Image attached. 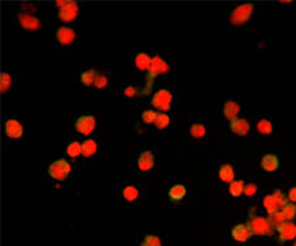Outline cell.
I'll list each match as a JSON object with an SVG mask.
<instances>
[{
    "label": "cell",
    "mask_w": 296,
    "mask_h": 246,
    "mask_svg": "<svg viewBox=\"0 0 296 246\" xmlns=\"http://www.w3.org/2000/svg\"><path fill=\"white\" fill-rule=\"evenodd\" d=\"M66 156L70 158H77L83 155V141H80L79 139L73 138L70 139L66 144L65 148Z\"/></svg>",
    "instance_id": "26"
},
{
    "label": "cell",
    "mask_w": 296,
    "mask_h": 246,
    "mask_svg": "<svg viewBox=\"0 0 296 246\" xmlns=\"http://www.w3.org/2000/svg\"><path fill=\"white\" fill-rule=\"evenodd\" d=\"M255 6L252 3H244L236 7L229 16V23L235 27H243L248 24L254 13Z\"/></svg>",
    "instance_id": "7"
},
{
    "label": "cell",
    "mask_w": 296,
    "mask_h": 246,
    "mask_svg": "<svg viewBox=\"0 0 296 246\" xmlns=\"http://www.w3.org/2000/svg\"><path fill=\"white\" fill-rule=\"evenodd\" d=\"M71 172H72V167L67 158H56V160L47 161L46 169H45L46 176L56 182L67 181L71 176Z\"/></svg>",
    "instance_id": "2"
},
{
    "label": "cell",
    "mask_w": 296,
    "mask_h": 246,
    "mask_svg": "<svg viewBox=\"0 0 296 246\" xmlns=\"http://www.w3.org/2000/svg\"><path fill=\"white\" fill-rule=\"evenodd\" d=\"M246 224L249 227L253 237H270L275 233V229L273 228L267 216L257 215L254 217H249Z\"/></svg>",
    "instance_id": "4"
},
{
    "label": "cell",
    "mask_w": 296,
    "mask_h": 246,
    "mask_svg": "<svg viewBox=\"0 0 296 246\" xmlns=\"http://www.w3.org/2000/svg\"><path fill=\"white\" fill-rule=\"evenodd\" d=\"M121 198L129 204H135L142 198V190L134 183H126L121 190Z\"/></svg>",
    "instance_id": "18"
},
{
    "label": "cell",
    "mask_w": 296,
    "mask_h": 246,
    "mask_svg": "<svg viewBox=\"0 0 296 246\" xmlns=\"http://www.w3.org/2000/svg\"><path fill=\"white\" fill-rule=\"evenodd\" d=\"M236 176H238V169L231 162H222L218 168V178L224 183H231L235 181Z\"/></svg>",
    "instance_id": "19"
},
{
    "label": "cell",
    "mask_w": 296,
    "mask_h": 246,
    "mask_svg": "<svg viewBox=\"0 0 296 246\" xmlns=\"http://www.w3.org/2000/svg\"><path fill=\"white\" fill-rule=\"evenodd\" d=\"M172 71V66L165 60L163 56L155 55L152 56V61H151V67L148 72L152 73L153 76H163V75H167Z\"/></svg>",
    "instance_id": "16"
},
{
    "label": "cell",
    "mask_w": 296,
    "mask_h": 246,
    "mask_svg": "<svg viewBox=\"0 0 296 246\" xmlns=\"http://www.w3.org/2000/svg\"><path fill=\"white\" fill-rule=\"evenodd\" d=\"M260 167L266 174H277L281 169V153L278 151H270L262 155Z\"/></svg>",
    "instance_id": "8"
},
{
    "label": "cell",
    "mask_w": 296,
    "mask_h": 246,
    "mask_svg": "<svg viewBox=\"0 0 296 246\" xmlns=\"http://www.w3.org/2000/svg\"><path fill=\"white\" fill-rule=\"evenodd\" d=\"M136 246H164V237L160 233H143L139 236Z\"/></svg>",
    "instance_id": "25"
},
{
    "label": "cell",
    "mask_w": 296,
    "mask_h": 246,
    "mask_svg": "<svg viewBox=\"0 0 296 246\" xmlns=\"http://www.w3.org/2000/svg\"><path fill=\"white\" fill-rule=\"evenodd\" d=\"M246 182L244 179H235L233 182L228 184V193L229 195L233 198H239L244 194V189H245Z\"/></svg>",
    "instance_id": "28"
},
{
    "label": "cell",
    "mask_w": 296,
    "mask_h": 246,
    "mask_svg": "<svg viewBox=\"0 0 296 246\" xmlns=\"http://www.w3.org/2000/svg\"><path fill=\"white\" fill-rule=\"evenodd\" d=\"M282 214L285 215V217L287 220H290V221H293V220L296 219V204L295 203H286L283 207H282Z\"/></svg>",
    "instance_id": "33"
},
{
    "label": "cell",
    "mask_w": 296,
    "mask_h": 246,
    "mask_svg": "<svg viewBox=\"0 0 296 246\" xmlns=\"http://www.w3.org/2000/svg\"><path fill=\"white\" fill-rule=\"evenodd\" d=\"M267 217H269L270 223H271L273 228L275 229V232H277V229L282 225V224L287 221V219L285 217V215L282 214V211H277L271 215H267Z\"/></svg>",
    "instance_id": "32"
},
{
    "label": "cell",
    "mask_w": 296,
    "mask_h": 246,
    "mask_svg": "<svg viewBox=\"0 0 296 246\" xmlns=\"http://www.w3.org/2000/svg\"><path fill=\"white\" fill-rule=\"evenodd\" d=\"M229 129H231V131L233 132V134L244 136V135H248L250 132L252 123H250V120L248 119V118L238 117L229 122Z\"/></svg>",
    "instance_id": "22"
},
{
    "label": "cell",
    "mask_w": 296,
    "mask_h": 246,
    "mask_svg": "<svg viewBox=\"0 0 296 246\" xmlns=\"http://www.w3.org/2000/svg\"><path fill=\"white\" fill-rule=\"evenodd\" d=\"M288 203V198L285 193H282L281 190H274L273 193L267 194L262 198V206H264L265 211L267 215H271L277 211H281L282 207Z\"/></svg>",
    "instance_id": "6"
},
{
    "label": "cell",
    "mask_w": 296,
    "mask_h": 246,
    "mask_svg": "<svg viewBox=\"0 0 296 246\" xmlns=\"http://www.w3.org/2000/svg\"><path fill=\"white\" fill-rule=\"evenodd\" d=\"M79 32L75 27H67V25H58L55 30V46L58 49H66L72 46L79 38Z\"/></svg>",
    "instance_id": "5"
},
{
    "label": "cell",
    "mask_w": 296,
    "mask_h": 246,
    "mask_svg": "<svg viewBox=\"0 0 296 246\" xmlns=\"http://www.w3.org/2000/svg\"><path fill=\"white\" fill-rule=\"evenodd\" d=\"M287 198L291 203H295L296 204V186L290 188V190H288L287 193Z\"/></svg>",
    "instance_id": "37"
},
{
    "label": "cell",
    "mask_w": 296,
    "mask_h": 246,
    "mask_svg": "<svg viewBox=\"0 0 296 246\" xmlns=\"http://www.w3.org/2000/svg\"><path fill=\"white\" fill-rule=\"evenodd\" d=\"M16 24L20 29L29 30V32H34L41 28V20L37 16L24 11L16 15Z\"/></svg>",
    "instance_id": "12"
},
{
    "label": "cell",
    "mask_w": 296,
    "mask_h": 246,
    "mask_svg": "<svg viewBox=\"0 0 296 246\" xmlns=\"http://www.w3.org/2000/svg\"><path fill=\"white\" fill-rule=\"evenodd\" d=\"M4 130H6V135L12 140H17V139H21L25 134V126L24 123L21 122L17 118H8L6 120V126H4Z\"/></svg>",
    "instance_id": "13"
},
{
    "label": "cell",
    "mask_w": 296,
    "mask_h": 246,
    "mask_svg": "<svg viewBox=\"0 0 296 246\" xmlns=\"http://www.w3.org/2000/svg\"><path fill=\"white\" fill-rule=\"evenodd\" d=\"M292 246H296V242H293V243H292Z\"/></svg>",
    "instance_id": "38"
},
{
    "label": "cell",
    "mask_w": 296,
    "mask_h": 246,
    "mask_svg": "<svg viewBox=\"0 0 296 246\" xmlns=\"http://www.w3.org/2000/svg\"><path fill=\"white\" fill-rule=\"evenodd\" d=\"M231 237L235 242L240 243V245H245V243H248L252 240L253 235L252 232H250L249 227H248V224L239 223L232 227Z\"/></svg>",
    "instance_id": "14"
},
{
    "label": "cell",
    "mask_w": 296,
    "mask_h": 246,
    "mask_svg": "<svg viewBox=\"0 0 296 246\" xmlns=\"http://www.w3.org/2000/svg\"><path fill=\"white\" fill-rule=\"evenodd\" d=\"M100 72V67H94L92 66L89 70L82 71L77 76V83L82 85L84 89H92L94 85V81H96V77Z\"/></svg>",
    "instance_id": "17"
},
{
    "label": "cell",
    "mask_w": 296,
    "mask_h": 246,
    "mask_svg": "<svg viewBox=\"0 0 296 246\" xmlns=\"http://www.w3.org/2000/svg\"><path fill=\"white\" fill-rule=\"evenodd\" d=\"M222 110H223L224 117L231 122L232 119L238 118L239 114H240V104L231 97V98H227L224 101L223 105H222Z\"/></svg>",
    "instance_id": "23"
},
{
    "label": "cell",
    "mask_w": 296,
    "mask_h": 246,
    "mask_svg": "<svg viewBox=\"0 0 296 246\" xmlns=\"http://www.w3.org/2000/svg\"><path fill=\"white\" fill-rule=\"evenodd\" d=\"M13 80L8 72H2V93H7L11 89Z\"/></svg>",
    "instance_id": "35"
},
{
    "label": "cell",
    "mask_w": 296,
    "mask_h": 246,
    "mask_svg": "<svg viewBox=\"0 0 296 246\" xmlns=\"http://www.w3.org/2000/svg\"><path fill=\"white\" fill-rule=\"evenodd\" d=\"M55 4L58 6L56 23L61 25L72 27L82 16V7L76 2H56Z\"/></svg>",
    "instance_id": "1"
},
{
    "label": "cell",
    "mask_w": 296,
    "mask_h": 246,
    "mask_svg": "<svg viewBox=\"0 0 296 246\" xmlns=\"http://www.w3.org/2000/svg\"><path fill=\"white\" fill-rule=\"evenodd\" d=\"M257 193H258L257 182H254V181L246 182L245 189H244V195H245L246 198H252V196H254Z\"/></svg>",
    "instance_id": "36"
},
{
    "label": "cell",
    "mask_w": 296,
    "mask_h": 246,
    "mask_svg": "<svg viewBox=\"0 0 296 246\" xmlns=\"http://www.w3.org/2000/svg\"><path fill=\"white\" fill-rule=\"evenodd\" d=\"M98 126V120H97V117L94 114H82L76 118L75 120V130L79 132L80 135H88L93 134L94 130Z\"/></svg>",
    "instance_id": "10"
},
{
    "label": "cell",
    "mask_w": 296,
    "mask_h": 246,
    "mask_svg": "<svg viewBox=\"0 0 296 246\" xmlns=\"http://www.w3.org/2000/svg\"><path fill=\"white\" fill-rule=\"evenodd\" d=\"M101 152V143L96 139L88 138L83 140V157L85 160H89V158H93L96 156H98V153Z\"/></svg>",
    "instance_id": "21"
},
{
    "label": "cell",
    "mask_w": 296,
    "mask_h": 246,
    "mask_svg": "<svg viewBox=\"0 0 296 246\" xmlns=\"http://www.w3.org/2000/svg\"><path fill=\"white\" fill-rule=\"evenodd\" d=\"M186 195H188V186L185 182H170L169 188H168V200L170 204H180L184 202Z\"/></svg>",
    "instance_id": "11"
},
{
    "label": "cell",
    "mask_w": 296,
    "mask_h": 246,
    "mask_svg": "<svg viewBox=\"0 0 296 246\" xmlns=\"http://www.w3.org/2000/svg\"><path fill=\"white\" fill-rule=\"evenodd\" d=\"M156 153L153 148H147L142 151L136 161V172L141 174H148L155 169Z\"/></svg>",
    "instance_id": "9"
},
{
    "label": "cell",
    "mask_w": 296,
    "mask_h": 246,
    "mask_svg": "<svg viewBox=\"0 0 296 246\" xmlns=\"http://www.w3.org/2000/svg\"><path fill=\"white\" fill-rule=\"evenodd\" d=\"M156 115H157V112H155L153 109H144L141 113V120L143 125L146 126H150V125H153L156 119Z\"/></svg>",
    "instance_id": "31"
},
{
    "label": "cell",
    "mask_w": 296,
    "mask_h": 246,
    "mask_svg": "<svg viewBox=\"0 0 296 246\" xmlns=\"http://www.w3.org/2000/svg\"><path fill=\"white\" fill-rule=\"evenodd\" d=\"M170 123H172V117L169 114H167V113H157L153 126L157 130H160V131H163V130L169 127Z\"/></svg>",
    "instance_id": "29"
},
{
    "label": "cell",
    "mask_w": 296,
    "mask_h": 246,
    "mask_svg": "<svg viewBox=\"0 0 296 246\" xmlns=\"http://www.w3.org/2000/svg\"><path fill=\"white\" fill-rule=\"evenodd\" d=\"M277 235H278V240L281 241V242H287V241L295 240L296 223L295 221L287 220L286 223H283L278 229H277Z\"/></svg>",
    "instance_id": "20"
},
{
    "label": "cell",
    "mask_w": 296,
    "mask_h": 246,
    "mask_svg": "<svg viewBox=\"0 0 296 246\" xmlns=\"http://www.w3.org/2000/svg\"><path fill=\"white\" fill-rule=\"evenodd\" d=\"M151 61H152V58L146 53H136L134 54V56H132L134 67L141 73H147L150 71Z\"/></svg>",
    "instance_id": "24"
},
{
    "label": "cell",
    "mask_w": 296,
    "mask_h": 246,
    "mask_svg": "<svg viewBox=\"0 0 296 246\" xmlns=\"http://www.w3.org/2000/svg\"><path fill=\"white\" fill-rule=\"evenodd\" d=\"M109 83H110V80H109L108 72H106L104 68H100V72L97 75L96 81H94V85L92 89H94V91H104V89H106L109 87Z\"/></svg>",
    "instance_id": "27"
},
{
    "label": "cell",
    "mask_w": 296,
    "mask_h": 246,
    "mask_svg": "<svg viewBox=\"0 0 296 246\" xmlns=\"http://www.w3.org/2000/svg\"><path fill=\"white\" fill-rule=\"evenodd\" d=\"M208 127L207 122L203 119H194V122L190 123V138L194 141H202L203 139L207 138Z\"/></svg>",
    "instance_id": "15"
},
{
    "label": "cell",
    "mask_w": 296,
    "mask_h": 246,
    "mask_svg": "<svg viewBox=\"0 0 296 246\" xmlns=\"http://www.w3.org/2000/svg\"><path fill=\"white\" fill-rule=\"evenodd\" d=\"M174 102V92L170 88H162L155 92L151 100L153 110H157V113L170 112V109Z\"/></svg>",
    "instance_id": "3"
},
{
    "label": "cell",
    "mask_w": 296,
    "mask_h": 246,
    "mask_svg": "<svg viewBox=\"0 0 296 246\" xmlns=\"http://www.w3.org/2000/svg\"><path fill=\"white\" fill-rule=\"evenodd\" d=\"M121 94H122L125 98H129V100H132L135 97L139 94V89L135 87V85H125L121 88Z\"/></svg>",
    "instance_id": "34"
},
{
    "label": "cell",
    "mask_w": 296,
    "mask_h": 246,
    "mask_svg": "<svg viewBox=\"0 0 296 246\" xmlns=\"http://www.w3.org/2000/svg\"><path fill=\"white\" fill-rule=\"evenodd\" d=\"M255 129H257L258 134L270 135L273 132V122L269 118H261V119H258Z\"/></svg>",
    "instance_id": "30"
}]
</instances>
